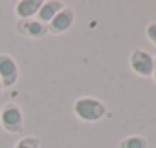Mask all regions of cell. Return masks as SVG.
I'll return each mask as SVG.
<instances>
[{
    "mask_svg": "<svg viewBox=\"0 0 156 148\" xmlns=\"http://www.w3.org/2000/svg\"><path fill=\"white\" fill-rule=\"evenodd\" d=\"M17 32L26 38H43L48 34V26L40 23L37 19H29V20H17Z\"/></svg>",
    "mask_w": 156,
    "mask_h": 148,
    "instance_id": "8992f818",
    "label": "cell"
},
{
    "mask_svg": "<svg viewBox=\"0 0 156 148\" xmlns=\"http://www.w3.org/2000/svg\"><path fill=\"white\" fill-rule=\"evenodd\" d=\"M43 0H19L14 6V14L19 20L35 19Z\"/></svg>",
    "mask_w": 156,
    "mask_h": 148,
    "instance_id": "52a82bcc",
    "label": "cell"
},
{
    "mask_svg": "<svg viewBox=\"0 0 156 148\" xmlns=\"http://www.w3.org/2000/svg\"><path fill=\"white\" fill-rule=\"evenodd\" d=\"M67 6L64 2H61V0H46V2L41 3L40 9H38V14H37V20L43 25H48L52 22V19L64 8Z\"/></svg>",
    "mask_w": 156,
    "mask_h": 148,
    "instance_id": "ba28073f",
    "label": "cell"
},
{
    "mask_svg": "<svg viewBox=\"0 0 156 148\" xmlns=\"http://www.w3.org/2000/svg\"><path fill=\"white\" fill-rule=\"evenodd\" d=\"M0 127L6 133L19 134L25 128V113L17 102H6L0 108Z\"/></svg>",
    "mask_w": 156,
    "mask_h": 148,
    "instance_id": "7a4b0ae2",
    "label": "cell"
},
{
    "mask_svg": "<svg viewBox=\"0 0 156 148\" xmlns=\"http://www.w3.org/2000/svg\"><path fill=\"white\" fill-rule=\"evenodd\" d=\"M130 69L141 78H151L153 75V57L144 49H135L129 58Z\"/></svg>",
    "mask_w": 156,
    "mask_h": 148,
    "instance_id": "277c9868",
    "label": "cell"
},
{
    "mask_svg": "<svg viewBox=\"0 0 156 148\" xmlns=\"http://www.w3.org/2000/svg\"><path fill=\"white\" fill-rule=\"evenodd\" d=\"M145 37L148 38V41L151 44L156 46V22H151L150 25H147V28H145Z\"/></svg>",
    "mask_w": 156,
    "mask_h": 148,
    "instance_id": "8fae6325",
    "label": "cell"
},
{
    "mask_svg": "<svg viewBox=\"0 0 156 148\" xmlns=\"http://www.w3.org/2000/svg\"><path fill=\"white\" fill-rule=\"evenodd\" d=\"M0 80L5 89H12L20 80V69L16 58L9 53H0Z\"/></svg>",
    "mask_w": 156,
    "mask_h": 148,
    "instance_id": "3957f363",
    "label": "cell"
},
{
    "mask_svg": "<svg viewBox=\"0 0 156 148\" xmlns=\"http://www.w3.org/2000/svg\"><path fill=\"white\" fill-rule=\"evenodd\" d=\"M12 148H41V139L34 134H28L20 137Z\"/></svg>",
    "mask_w": 156,
    "mask_h": 148,
    "instance_id": "30bf717a",
    "label": "cell"
},
{
    "mask_svg": "<svg viewBox=\"0 0 156 148\" xmlns=\"http://www.w3.org/2000/svg\"><path fill=\"white\" fill-rule=\"evenodd\" d=\"M3 92V84H2V80H0V93Z\"/></svg>",
    "mask_w": 156,
    "mask_h": 148,
    "instance_id": "4fadbf2b",
    "label": "cell"
},
{
    "mask_svg": "<svg viewBox=\"0 0 156 148\" xmlns=\"http://www.w3.org/2000/svg\"><path fill=\"white\" fill-rule=\"evenodd\" d=\"M75 23V11L69 6H64L54 19L51 23H48V34L52 35H61L67 32Z\"/></svg>",
    "mask_w": 156,
    "mask_h": 148,
    "instance_id": "5b68a950",
    "label": "cell"
},
{
    "mask_svg": "<svg viewBox=\"0 0 156 148\" xmlns=\"http://www.w3.org/2000/svg\"><path fill=\"white\" fill-rule=\"evenodd\" d=\"M118 148H147V139L139 134H132L124 137Z\"/></svg>",
    "mask_w": 156,
    "mask_h": 148,
    "instance_id": "9c48e42d",
    "label": "cell"
},
{
    "mask_svg": "<svg viewBox=\"0 0 156 148\" xmlns=\"http://www.w3.org/2000/svg\"><path fill=\"white\" fill-rule=\"evenodd\" d=\"M153 80H154V83H156V57H153Z\"/></svg>",
    "mask_w": 156,
    "mask_h": 148,
    "instance_id": "7c38bea8",
    "label": "cell"
},
{
    "mask_svg": "<svg viewBox=\"0 0 156 148\" xmlns=\"http://www.w3.org/2000/svg\"><path fill=\"white\" fill-rule=\"evenodd\" d=\"M72 112L75 118H78L80 121L87 124H95L106 116L107 108L104 102L95 96H80L73 101Z\"/></svg>",
    "mask_w": 156,
    "mask_h": 148,
    "instance_id": "6da1fadb",
    "label": "cell"
}]
</instances>
